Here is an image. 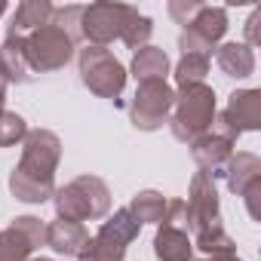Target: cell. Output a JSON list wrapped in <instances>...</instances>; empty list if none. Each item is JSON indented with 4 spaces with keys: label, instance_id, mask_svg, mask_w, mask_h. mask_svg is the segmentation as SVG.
<instances>
[{
    "label": "cell",
    "instance_id": "1",
    "mask_svg": "<svg viewBox=\"0 0 261 261\" xmlns=\"http://www.w3.org/2000/svg\"><path fill=\"white\" fill-rule=\"evenodd\" d=\"M28 49H31L34 62H40V56H49V59H46V68H59V65L71 56V40H68L59 28H46V31H40V34L28 43Z\"/></svg>",
    "mask_w": 261,
    "mask_h": 261
},
{
    "label": "cell",
    "instance_id": "3",
    "mask_svg": "<svg viewBox=\"0 0 261 261\" xmlns=\"http://www.w3.org/2000/svg\"><path fill=\"white\" fill-rule=\"evenodd\" d=\"M166 71V56L157 53V49H142L139 59H136V74L142 77H151V74H163Z\"/></svg>",
    "mask_w": 261,
    "mask_h": 261
},
{
    "label": "cell",
    "instance_id": "2",
    "mask_svg": "<svg viewBox=\"0 0 261 261\" xmlns=\"http://www.w3.org/2000/svg\"><path fill=\"white\" fill-rule=\"evenodd\" d=\"M49 13H53L49 4H22V7L16 10V19H13V34H16V31H25V28H31V25H43V19H46Z\"/></svg>",
    "mask_w": 261,
    "mask_h": 261
}]
</instances>
